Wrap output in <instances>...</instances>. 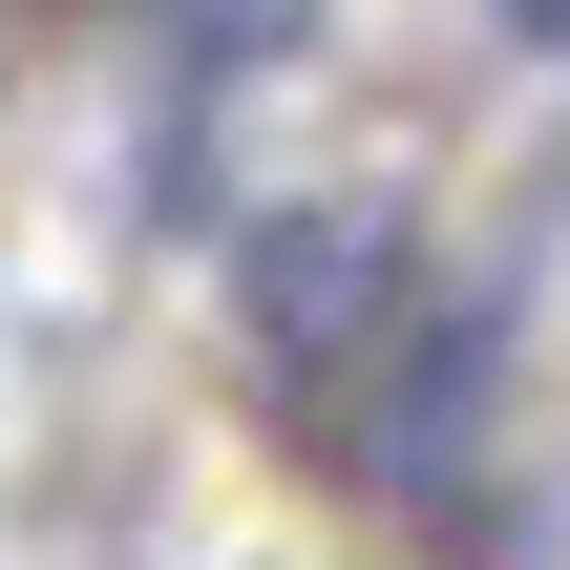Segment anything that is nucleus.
<instances>
[{
	"label": "nucleus",
	"mask_w": 570,
	"mask_h": 570,
	"mask_svg": "<svg viewBox=\"0 0 570 570\" xmlns=\"http://www.w3.org/2000/svg\"><path fill=\"white\" fill-rule=\"evenodd\" d=\"M508 21H529V42H570V0H508Z\"/></svg>",
	"instance_id": "obj_1"
}]
</instances>
